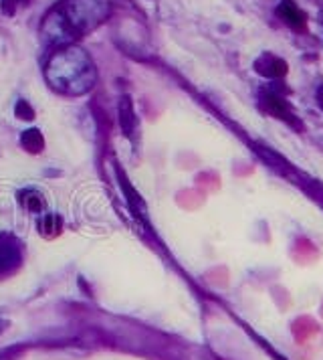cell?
Segmentation results:
<instances>
[{"instance_id":"30bf717a","label":"cell","mask_w":323,"mask_h":360,"mask_svg":"<svg viewBox=\"0 0 323 360\" xmlns=\"http://www.w3.org/2000/svg\"><path fill=\"white\" fill-rule=\"evenodd\" d=\"M22 144L29 148L31 152H39L41 148L45 146V140H43L39 130H27L22 134Z\"/></svg>"},{"instance_id":"4fadbf2b","label":"cell","mask_w":323,"mask_h":360,"mask_svg":"<svg viewBox=\"0 0 323 360\" xmlns=\"http://www.w3.org/2000/svg\"><path fill=\"white\" fill-rule=\"evenodd\" d=\"M317 103H319V108L323 110V83L319 85V89H317Z\"/></svg>"},{"instance_id":"8fae6325","label":"cell","mask_w":323,"mask_h":360,"mask_svg":"<svg viewBox=\"0 0 323 360\" xmlns=\"http://www.w3.org/2000/svg\"><path fill=\"white\" fill-rule=\"evenodd\" d=\"M16 115H18L20 120H32V117H34V112H32V108L27 101H18V103H16Z\"/></svg>"},{"instance_id":"8992f818","label":"cell","mask_w":323,"mask_h":360,"mask_svg":"<svg viewBox=\"0 0 323 360\" xmlns=\"http://www.w3.org/2000/svg\"><path fill=\"white\" fill-rule=\"evenodd\" d=\"M263 105L275 117H281L285 122H293V114H291L289 105L285 103V99L281 98V96H277L275 91H265L263 94Z\"/></svg>"},{"instance_id":"6da1fadb","label":"cell","mask_w":323,"mask_h":360,"mask_svg":"<svg viewBox=\"0 0 323 360\" xmlns=\"http://www.w3.org/2000/svg\"><path fill=\"white\" fill-rule=\"evenodd\" d=\"M112 13L110 0H65L48 13L41 33L47 39L48 45L69 47L79 37L95 31L103 25Z\"/></svg>"},{"instance_id":"ba28073f","label":"cell","mask_w":323,"mask_h":360,"mask_svg":"<svg viewBox=\"0 0 323 360\" xmlns=\"http://www.w3.org/2000/svg\"><path fill=\"white\" fill-rule=\"evenodd\" d=\"M20 202L25 209H29L31 213H41L43 207H45V200L43 197L37 193V191H27V193H20Z\"/></svg>"},{"instance_id":"277c9868","label":"cell","mask_w":323,"mask_h":360,"mask_svg":"<svg viewBox=\"0 0 323 360\" xmlns=\"http://www.w3.org/2000/svg\"><path fill=\"white\" fill-rule=\"evenodd\" d=\"M18 262H20V251H18L15 239L2 235L0 237V276L13 271Z\"/></svg>"},{"instance_id":"9c48e42d","label":"cell","mask_w":323,"mask_h":360,"mask_svg":"<svg viewBox=\"0 0 323 360\" xmlns=\"http://www.w3.org/2000/svg\"><path fill=\"white\" fill-rule=\"evenodd\" d=\"M61 231V217L59 214H47L41 221V233H45L47 237H55Z\"/></svg>"},{"instance_id":"7a4b0ae2","label":"cell","mask_w":323,"mask_h":360,"mask_svg":"<svg viewBox=\"0 0 323 360\" xmlns=\"http://www.w3.org/2000/svg\"><path fill=\"white\" fill-rule=\"evenodd\" d=\"M45 77L48 85L65 96L87 94L97 79V71L91 57L79 47H61L48 59Z\"/></svg>"},{"instance_id":"3957f363","label":"cell","mask_w":323,"mask_h":360,"mask_svg":"<svg viewBox=\"0 0 323 360\" xmlns=\"http://www.w3.org/2000/svg\"><path fill=\"white\" fill-rule=\"evenodd\" d=\"M255 71L261 73L263 77H269V79H281L287 75V63L277 55L265 53L255 61Z\"/></svg>"},{"instance_id":"52a82bcc","label":"cell","mask_w":323,"mask_h":360,"mask_svg":"<svg viewBox=\"0 0 323 360\" xmlns=\"http://www.w3.org/2000/svg\"><path fill=\"white\" fill-rule=\"evenodd\" d=\"M119 122H121V130L126 136H133L136 126H138V117L133 114V105L131 99L124 98L119 103Z\"/></svg>"},{"instance_id":"5b68a950","label":"cell","mask_w":323,"mask_h":360,"mask_svg":"<svg viewBox=\"0 0 323 360\" xmlns=\"http://www.w3.org/2000/svg\"><path fill=\"white\" fill-rule=\"evenodd\" d=\"M279 17L283 18L285 25H289L291 29H297V31H303L307 27V17L305 13L293 2V0H283L277 8Z\"/></svg>"},{"instance_id":"7c38bea8","label":"cell","mask_w":323,"mask_h":360,"mask_svg":"<svg viewBox=\"0 0 323 360\" xmlns=\"http://www.w3.org/2000/svg\"><path fill=\"white\" fill-rule=\"evenodd\" d=\"M22 2H27V0H2V13L8 15V17H13L16 13V6L22 4Z\"/></svg>"}]
</instances>
